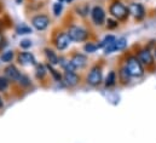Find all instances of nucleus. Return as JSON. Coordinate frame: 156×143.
Returning a JSON list of instances; mask_svg holds the SVG:
<instances>
[{
  "label": "nucleus",
  "instance_id": "nucleus-1",
  "mask_svg": "<svg viewBox=\"0 0 156 143\" xmlns=\"http://www.w3.org/2000/svg\"><path fill=\"white\" fill-rule=\"evenodd\" d=\"M126 69L128 71L131 76H134V78H139L144 74V69H143V66L140 63V61L137 58V57H129L127 60V63H126Z\"/></svg>",
  "mask_w": 156,
  "mask_h": 143
},
{
  "label": "nucleus",
  "instance_id": "nucleus-2",
  "mask_svg": "<svg viewBox=\"0 0 156 143\" xmlns=\"http://www.w3.org/2000/svg\"><path fill=\"white\" fill-rule=\"evenodd\" d=\"M110 13L117 18V20H126L128 17V13H129V10L121 2H114L110 5Z\"/></svg>",
  "mask_w": 156,
  "mask_h": 143
},
{
  "label": "nucleus",
  "instance_id": "nucleus-3",
  "mask_svg": "<svg viewBox=\"0 0 156 143\" xmlns=\"http://www.w3.org/2000/svg\"><path fill=\"white\" fill-rule=\"evenodd\" d=\"M68 35L70 38V40H73V41H83L87 39L88 32L79 26H72L68 29Z\"/></svg>",
  "mask_w": 156,
  "mask_h": 143
},
{
  "label": "nucleus",
  "instance_id": "nucleus-4",
  "mask_svg": "<svg viewBox=\"0 0 156 143\" xmlns=\"http://www.w3.org/2000/svg\"><path fill=\"white\" fill-rule=\"evenodd\" d=\"M101 81H102V68L98 66H94L87 76V82L92 86H97L101 84Z\"/></svg>",
  "mask_w": 156,
  "mask_h": 143
},
{
  "label": "nucleus",
  "instance_id": "nucleus-5",
  "mask_svg": "<svg viewBox=\"0 0 156 143\" xmlns=\"http://www.w3.org/2000/svg\"><path fill=\"white\" fill-rule=\"evenodd\" d=\"M91 15H92L93 22H94L97 26H102V24L104 23V21H105V12H104V10H103L101 6H94V7L92 9Z\"/></svg>",
  "mask_w": 156,
  "mask_h": 143
},
{
  "label": "nucleus",
  "instance_id": "nucleus-6",
  "mask_svg": "<svg viewBox=\"0 0 156 143\" xmlns=\"http://www.w3.org/2000/svg\"><path fill=\"white\" fill-rule=\"evenodd\" d=\"M32 23L38 31H44V29L47 28V26L50 23V18L45 15H39V16H35L32 20Z\"/></svg>",
  "mask_w": 156,
  "mask_h": 143
},
{
  "label": "nucleus",
  "instance_id": "nucleus-7",
  "mask_svg": "<svg viewBox=\"0 0 156 143\" xmlns=\"http://www.w3.org/2000/svg\"><path fill=\"white\" fill-rule=\"evenodd\" d=\"M70 38L68 35V33H61L58 34L57 38L55 39V45L58 50H64L68 47V45L70 44Z\"/></svg>",
  "mask_w": 156,
  "mask_h": 143
},
{
  "label": "nucleus",
  "instance_id": "nucleus-8",
  "mask_svg": "<svg viewBox=\"0 0 156 143\" xmlns=\"http://www.w3.org/2000/svg\"><path fill=\"white\" fill-rule=\"evenodd\" d=\"M128 10H129V13H132L133 17L137 18V20H142L145 16V10H144L143 5H140V4L133 2V4L129 5Z\"/></svg>",
  "mask_w": 156,
  "mask_h": 143
},
{
  "label": "nucleus",
  "instance_id": "nucleus-9",
  "mask_svg": "<svg viewBox=\"0 0 156 143\" xmlns=\"http://www.w3.org/2000/svg\"><path fill=\"white\" fill-rule=\"evenodd\" d=\"M126 46H127V40L125 38H120V39L115 40L114 44H112L110 46L105 47L104 51H105V53H112L113 51H121V50H123Z\"/></svg>",
  "mask_w": 156,
  "mask_h": 143
},
{
  "label": "nucleus",
  "instance_id": "nucleus-10",
  "mask_svg": "<svg viewBox=\"0 0 156 143\" xmlns=\"http://www.w3.org/2000/svg\"><path fill=\"white\" fill-rule=\"evenodd\" d=\"M138 60L140 61L142 64H147V66H151L154 63V57H153L151 52L147 49L140 50L138 52Z\"/></svg>",
  "mask_w": 156,
  "mask_h": 143
},
{
  "label": "nucleus",
  "instance_id": "nucleus-11",
  "mask_svg": "<svg viewBox=\"0 0 156 143\" xmlns=\"http://www.w3.org/2000/svg\"><path fill=\"white\" fill-rule=\"evenodd\" d=\"M5 75L9 80H12V81H20L22 74L18 72V69L15 67V66H7L5 68Z\"/></svg>",
  "mask_w": 156,
  "mask_h": 143
},
{
  "label": "nucleus",
  "instance_id": "nucleus-12",
  "mask_svg": "<svg viewBox=\"0 0 156 143\" xmlns=\"http://www.w3.org/2000/svg\"><path fill=\"white\" fill-rule=\"evenodd\" d=\"M63 80L68 86H75L79 81V76L74 72H66Z\"/></svg>",
  "mask_w": 156,
  "mask_h": 143
},
{
  "label": "nucleus",
  "instance_id": "nucleus-13",
  "mask_svg": "<svg viewBox=\"0 0 156 143\" xmlns=\"http://www.w3.org/2000/svg\"><path fill=\"white\" fill-rule=\"evenodd\" d=\"M72 63L74 64L75 68H82V67L86 66L87 58H86V56H83V55L76 53V55H74V57L72 58Z\"/></svg>",
  "mask_w": 156,
  "mask_h": 143
},
{
  "label": "nucleus",
  "instance_id": "nucleus-14",
  "mask_svg": "<svg viewBox=\"0 0 156 143\" xmlns=\"http://www.w3.org/2000/svg\"><path fill=\"white\" fill-rule=\"evenodd\" d=\"M18 61L22 64H33L35 63V58L30 52H22L18 56Z\"/></svg>",
  "mask_w": 156,
  "mask_h": 143
},
{
  "label": "nucleus",
  "instance_id": "nucleus-15",
  "mask_svg": "<svg viewBox=\"0 0 156 143\" xmlns=\"http://www.w3.org/2000/svg\"><path fill=\"white\" fill-rule=\"evenodd\" d=\"M45 53H46V57H47V61H48V64H57L59 61H58V57L57 55L50 50V49H46L45 50Z\"/></svg>",
  "mask_w": 156,
  "mask_h": 143
},
{
  "label": "nucleus",
  "instance_id": "nucleus-16",
  "mask_svg": "<svg viewBox=\"0 0 156 143\" xmlns=\"http://www.w3.org/2000/svg\"><path fill=\"white\" fill-rule=\"evenodd\" d=\"M116 82V74L115 72H110L105 79V86L107 87H110V86H114Z\"/></svg>",
  "mask_w": 156,
  "mask_h": 143
},
{
  "label": "nucleus",
  "instance_id": "nucleus-17",
  "mask_svg": "<svg viewBox=\"0 0 156 143\" xmlns=\"http://www.w3.org/2000/svg\"><path fill=\"white\" fill-rule=\"evenodd\" d=\"M115 40H116V38L114 35H108V36H105V39L98 45V47H108V46H110L112 44H114L115 42Z\"/></svg>",
  "mask_w": 156,
  "mask_h": 143
},
{
  "label": "nucleus",
  "instance_id": "nucleus-18",
  "mask_svg": "<svg viewBox=\"0 0 156 143\" xmlns=\"http://www.w3.org/2000/svg\"><path fill=\"white\" fill-rule=\"evenodd\" d=\"M12 58H13V51H6V52H4V53L1 55V57H0L1 62H11Z\"/></svg>",
  "mask_w": 156,
  "mask_h": 143
},
{
  "label": "nucleus",
  "instance_id": "nucleus-19",
  "mask_svg": "<svg viewBox=\"0 0 156 143\" xmlns=\"http://www.w3.org/2000/svg\"><path fill=\"white\" fill-rule=\"evenodd\" d=\"M17 33L18 34H29V33H32V29L26 24H21L17 27Z\"/></svg>",
  "mask_w": 156,
  "mask_h": 143
},
{
  "label": "nucleus",
  "instance_id": "nucleus-20",
  "mask_svg": "<svg viewBox=\"0 0 156 143\" xmlns=\"http://www.w3.org/2000/svg\"><path fill=\"white\" fill-rule=\"evenodd\" d=\"M120 76H121V80L126 84V82H128V80H129V73H128V71L126 69V68H122L121 71H120Z\"/></svg>",
  "mask_w": 156,
  "mask_h": 143
},
{
  "label": "nucleus",
  "instance_id": "nucleus-21",
  "mask_svg": "<svg viewBox=\"0 0 156 143\" xmlns=\"http://www.w3.org/2000/svg\"><path fill=\"white\" fill-rule=\"evenodd\" d=\"M45 75H46V69H45V67H44L42 64H38V66H37V78L42 79Z\"/></svg>",
  "mask_w": 156,
  "mask_h": 143
},
{
  "label": "nucleus",
  "instance_id": "nucleus-22",
  "mask_svg": "<svg viewBox=\"0 0 156 143\" xmlns=\"http://www.w3.org/2000/svg\"><path fill=\"white\" fill-rule=\"evenodd\" d=\"M9 86V79L5 76H0V91H5Z\"/></svg>",
  "mask_w": 156,
  "mask_h": 143
},
{
  "label": "nucleus",
  "instance_id": "nucleus-23",
  "mask_svg": "<svg viewBox=\"0 0 156 143\" xmlns=\"http://www.w3.org/2000/svg\"><path fill=\"white\" fill-rule=\"evenodd\" d=\"M62 9H63L62 2H56L53 5V13H55V16H59L61 12H62Z\"/></svg>",
  "mask_w": 156,
  "mask_h": 143
},
{
  "label": "nucleus",
  "instance_id": "nucleus-24",
  "mask_svg": "<svg viewBox=\"0 0 156 143\" xmlns=\"http://www.w3.org/2000/svg\"><path fill=\"white\" fill-rule=\"evenodd\" d=\"M98 49V45H94V44H92V42H88V44H86L85 45V51L86 52H94L96 50Z\"/></svg>",
  "mask_w": 156,
  "mask_h": 143
},
{
  "label": "nucleus",
  "instance_id": "nucleus-25",
  "mask_svg": "<svg viewBox=\"0 0 156 143\" xmlns=\"http://www.w3.org/2000/svg\"><path fill=\"white\" fill-rule=\"evenodd\" d=\"M116 27H117V21L112 20V18H108V21H107V28L108 29H114Z\"/></svg>",
  "mask_w": 156,
  "mask_h": 143
},
{
  "label": "nucleus",
  "instance_id": "nucleus-26",
  "mask_svg": "<svg viewBox=\"0 0 156 143\" xmlns=\"http://www.w3.org/2000/svg\"><path fill=\"white\" fill-rule=\"evenodd\" d=\"M48 71L51 72V74L53 75V78H55V79H56L57 81H59V80L62 79V76H61V74H59V73H57V71H55V69H53V68H52V67H51L50 64H48Z\"/></svg>",
  "mask_w": 156,
  "mask_h": 143
},
{
  "label": "nucleus",
  "instance_id": "nucleus-27",
  "mask_svg": "<svg viewBox=\"0 0 156 143\" xmlns=\"http://www.w3.org/2000/svg\"><path fill=\"white\" fill-rule=\"evenodd\" d=\"M63 67H64L66 72H74V69H75V67H74V64L72 63V61H70V62H66V63H63Z\"/></svg>",
  "mask_w": 156,
  "mask_h": 143
},
{
  "label": "nucleus",
  "instance_id": "nucleus-28",
  "mask_svg": "<svg viewBox=\"0 0 156 143\" xmlns=\"http://www.w3.org/2000/svg\"><path fill=\"white\" fill-rule=\"evenodd\" d=\"M20 46H21L22 49H28V47H30V46H32V41H30V40H28V39H24V40H22V41H21Z\"/></svg>",
  "mask_w": 156,
  "mask_h": 143
},
{
  "label": "nucleus",
  "instance_id": "nucleus-29",
  "mask_svg": "<svg viewBox=\"0 0 156 143\" xmlns=\"http://www.w3.org/2000/svg\"><path fill=\"white\" fill-rule=\"evenodd\" d=\"M88 6L86 5V6H81V7H79L78 9V12H80V15L81 16H86L87 13H88Z\"/></svg>",
  "mask_w": 156,
  "mask_h": 143
},
{
  "label": "nucleus",
  "instance_id": "nucleus-30",
  "mask_svg": "<svg viewBox=\"0 0 156 143\" xmlns=\"http://www.w3.org/2000/svg\"><path fill=\"white\" fill-rule=\"evenodd\" d=\"M20 82H21L23 86H28V85H30V81H29V79H28L27 76H24V75H22V76H21V79H20Z\"/></svg>",
  "mask_w": 156,
  "mask_h": 143
},
{
  "label": "nucleus",
  "instance_id": "nucleus-31",
  "mask_svg": "<svg viewBox=\"0 0 156 143\" xmlns=\"http://www.w3.org/2000/svg\"><path fill=\"white\" fill-rule=\"evenodd\" d=\"M4 106V103H2V100H1V97H0V108H2Z\"/></svg>",
  "mask_w": 156,
  "mask_h": 143
},
{
  "label": "nucleus",
  "instance_id": "nucleus-32",
  "mask_svg": "<svg viewBox=\"0 0 156 143\" xmlns=\"http://www.w3.org/2000/svg\"><path fill=\"white\" fill-rule=\"evenodd\" d=\"M1 42H2V35L0 34V46H1Z\"/></svg>",
  "mask_w": 156,
  "mask_h": 143
},
{
  "label": "nucleus",
  "instance_id": "nucleus-33",
  "mask_svg": "<svg viewBox=\"0 0 156 143\" xmlns=\"http://www.w3.org/2000/svg\"><path fill=\"white\" fill-rule=\"evenodd\" d=\"M1 27H2V22L0 21V28H1Z\"/></svg>",
  "mask_w": 156,
  "mask_h": 143
},
{
  "label": "nucleus",
  "instance_id": "nucleus-34",
  "mask_svg": "<svg viewBox=\"0 0 156 143\" xmlns=\"http://www.w3.org/2000/svg\"><path fill=\"white\" fill-rule=\"evenodd\" d=\"M155 56H156V49H155Z\"/></svg>",
  "mask_w": 156,
  "mask_h": 143
},
{
  "label": "nucleus",
  "instance_id": "nucleus-35",
  "mask_svg": "<svg viewBox=\"0 0 156 143\" xmlns=\"http://www.w3.org/2000/svg\"><path fill=\"white\" fill-rule=\"evenodd\" d=\"M67 1H72V0H67Z\"/></svg>",
  "mask_w": 156,
  "mask_h": 143
},
{
  "label": "nucleus",
  "instance_id": "nucleus-36",
  "mask_svg": "<svg viewBox=\"0 0 156 143\" xmlns=\"http://www.w3.org/2000/svg\"><path fill=\"white\" fill-rule=\"evenodd\" d=\"M61 1H62V0H61Z\"/></svg>",
  "mask_w": 156,
  "mask_h": 143
}]
</instances>
